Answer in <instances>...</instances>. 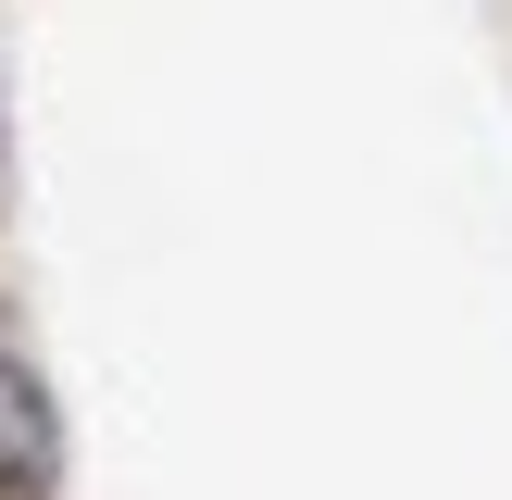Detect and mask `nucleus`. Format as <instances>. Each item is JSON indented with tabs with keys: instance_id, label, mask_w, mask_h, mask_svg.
Segmentation results:
<instances>
[]
</instances>
